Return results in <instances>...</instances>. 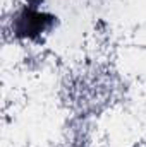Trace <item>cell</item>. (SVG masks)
Masks as SVG:
<instances>
[{
	"label": "cell",
	"mask_w": 146,
	"mask_h": 147,
	"mask_svg": "<svg viewBox=\"0 0 146 147\" xmlns=\"http://www.w3.org/2000/svg\"><path fill=\"white\" fill-rule=\"evenodd\" d=\"M43 0H28L26 5L16 14L12 21L14 36L19 39H38L43 33L57 24V17L48 12L38 10V5Z\"/></svg>",
	"instance_id": "1"
}]
</instances>
